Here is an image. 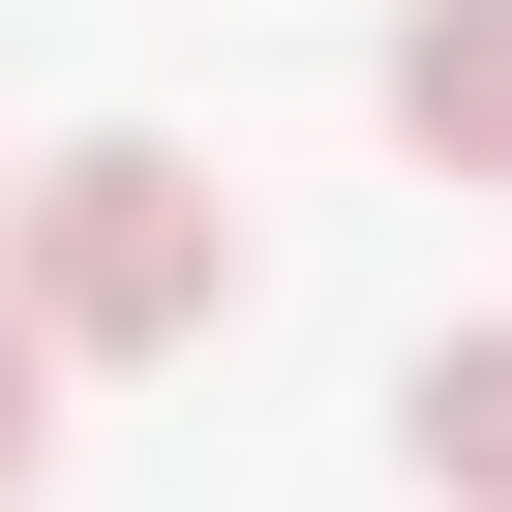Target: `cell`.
Listing matches in <instances>:
<instances>
[{
	"label": "cell",
	"instance_id": "obj_1",
	"mask_svg": "<svg viewBox=\"0 0 512 512\" xmlns=\"http://www.w3.org/2000/svg\"><path fill=\"white\" fill-rule=\"evenodd\" d=\"M0 302H31L61 362H211V302H241V211H211V151H151V121L31 151V181H0Z\"/></svg>",
	"mask_w": 512,
	"mask_h": 512
},
{
	"label": "cell",
	"instance_id": "obj_2",
	"mask_svg": "<svg viewBox=\"0 0 512 512\" xmlns=\"http://www.w3.org/2000/svg\"><path fill=\"white\" fill-rule=\"evenodd\" d=\"M392 151L422 181H512V0H422L392 31Z\"/></svg>",
	"mask_w": 512,
	"mask_h": 512
},
{
	"label": "cell",
	"instance_id": "obj_3",
	"mask_svg": "<svg viewBox=\"0 0 512 512\" xmlns=\"http://www.w3.org/2000/svg\"><path fill=\"white\" fill-rule=\"evenodd\" d=\"M392 452H422V512H512V332H422Z\"/></svg>",
	"mask_w": 512,
	"mask_h": 512
},
{
	"label": "cell",
	"instance_id": "obj_4",
	"mask_svg": "<svg viewBox=\"0 0 512 512\" xmlns=\"http://www.w3.org/2000/svg\"><path fill=\"white\" fill-rule=\"evenodd\" d=\"M31 452H61V332L0 302V512H31Z\"/></svg>",
	"mask_w": 512,
	"mask_h": 512
}]
</instances>
